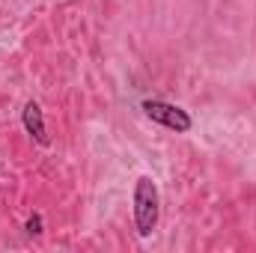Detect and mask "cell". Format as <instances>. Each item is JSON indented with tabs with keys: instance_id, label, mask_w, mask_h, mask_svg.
I'll list each match as a JSON object with an SVG mask.
<instances>
[{
	"instance_id": "7a4b0ae2",
	"label": "cell",
	"mask_w": 256,
	"mask_h": 253,
	"mask_svg": "<svg viewBox=\"0 0 256 253\" xmlns=\"http://www.w3.org/2000/svg\"><path fill=\"white\" fill-rule=\"evenodd\" d=\"M143 114H146L152 122L170 128V131H176V134H185V131H191V126H194V120H191L188 110H182V108H176V104H167V102H158V98L143 102Z\"/></svg>"
},
{
	"instance_id": "3957f363",
	"label": "cell",
	"mask_w": 256,
	"mask_h": 253,
	"mask_svg": "<svg viewBox=\"0 0 256 253\" xmlns=\"http://www.w3.org/2000/svg\"><path fill=\"white\" fill-rule=\"evenodd\" d=\"M21 120H24L27 134H33V140H36V143L48 146V131H45V120H42V108H39L36 102H27V104H24Z\"/></svg>"
},
{
	"instance_id": "277c9868",
	"label": "cell",
	"mask_w": 256,
	"mask_h": 253,
	"mask_svg": "<svg viewBox=\"0 0 256 253\" xmlns=\"http://www.w3.org/2000/svg\"><path fill=\"white\" fill-rule=\"evenodd\" d=\"M27 232H30V236H42V218H39V214H33V218L27 220Z\"/></svg>"
},
{
	"instance_id": "6da1fadb",
	"label": "cell",
	"mask_w": 256,
	"mask_h": 253,
	"mask_svg": "<svg viewBox=\"0 0 256 253\" xmlns=\"http://www.w3.org/2000/svg\"><path fill=\"white\" fill-rule=\"evenodd\" d=\"M158 185L149 176H140L134 185V226L137 236H152L158 226Z\"/></svg>"
}]
</instances>
